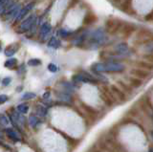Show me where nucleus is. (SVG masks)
<instances>
[{
	"label": "nucleus",
	"instance_id": "30",
	"mask_svg": "<svg viewBox=\"0 0 153 152\" xmlns=\"http://www.w3.org/2000/svg\"><path fill=\"white\" fill-rule=\"evenodd\" d=\"M145 19L146 21H149V20H152L153 19V10L149 13H147V15L146 16V18Z\"/></svg>",
	"mask_w": 153,
	"mask_h": 152
},
{
	"label": "nucleus",
	"instance_id": "24",
	"mask_svg": "<svg viewBox=\"0 0 153 152\" xmlns=\"http://www.w3.org/2000/svg\"><path fill=\"white\" fill-rule=\"evenodd\" d=\"M39 122V120L36 117V116H33V115H32L31 117H30V125L33 126V127H36V125H37V123Z\"/></svg>",
	"mask_w": 153,
	"mask_h": 152
},
{
	"label": "nucleus",
	"instance_id": "36",
	"mask_svg": "<svg viewBox=\"0 0 153 152\" xmlns=\"http://www.w3.org/2000/svg\"><path fill=\"white\" fill-rule=\"evenodd\" d=\"M148 152H153V149H150L149 151H148Z\"/></svg>",
	"mask_w": 153,
	"mask_h": 152
},
{
	"label": "nucleus",
	"instance_id": "6",
	"mask_svg": "<svg viewBox=\"0 0 153 152\" xmlns=\"http://www.w3.org/2000/svg\"><path fill=\"white\" fill-rule=\"evenodd\" d=\"M131 75H133L135 78L143 79H146L149 76V71L142 68H135L131 70Z\"/></svg>",
	"mask_w": 153,
	"mask_h": 152
},
{
	"label": "nucleus",
	"instance_id": "23",
	"mask_svg": "<svg viewBox=\"0 0 153 152\" xmlns=\"http://www.w3.org/2000/svg\"><path fill=\"white\" fill-rule=\"evenodd\" d=\"M59 36L61 37V39H67L69 36H71V33L64 30V29H60L59 31Z\"/></svg>",
	"mask_w": 153,
	"mask_h": 152
},
{
	"label": "nucleus",
	"instance_id": "31",
	"mask_svg": "<svg viewBox=\"0 0 153 152\" xmlns=\"http://www.w3.org/2000/svg\"><path fill=\"white\" fill-rule=\"evenodd\" d=\"M147 51H149V52H151V53H153V43L152 44H148V49H147Z\"/></svg>",
	"mask_w": 153,
	"mask_h": 152
},
{
	"label": "nucleus",
	"instance_id": "21",
	"mask_svg": "<svg viewBox=\"0 0 153 152\" xmlns=\"http://www.w3.org/2000/svg\"><path fill=\"white\" fill-rule=\"evenodd\" d=\"M36 96V94L35 93H31V92H27L25 93L22 96L21 99L22 101H28V99H35Z\"/></svg>",
	"mask_w": 153,
	"mask_h": 152
},
{
	"label": "nucleus",
	"instance_id": "9",
	"mask_svg": "<svg viewBox=\"0 0 153 152\" xmlns=\"http://www.w3.org/2000/svg\"><path fill=\"white\" fill-rule=\"evenodd\" d=\"M111 92L113 94V96H116L117 99L121 102L126 101V94H124L121 89H119L118 87H116L115 85H112L111 86Z\"/></svg>",
	"mask_w": 153,
	"mask_h": 152
},
{
	"label": "nucleus",
	"instance_id": "3",
	"mask_svg": "<svg viewBox=\"0 0 153 152\" xmlns=\"http://www.w3.org/2000/svg\"><path fill=\"white\" fill-rule=\"evenodd\" d=\"M123 22L119 19H113V18H109L105 22V27L106 30L110 35H115L117 33L121 32L123 27Z\"/></svg>",
	"mask_w": 153,
	"mask_h": 152
},
{
	"label": "nucleus",
	"instance_id": "28",
	"mask_svg": "<svg viewBox=\"0 0 153 152\" xmlns=\"http://www.w3.org/2000/svg\"><path fill=\"white\" fill-rule=\"evenodd\" d=\"M146 61H148V62H151L153 63V53H150V54H148V55H145V56H143Z\"/></svg>",
	"mask_w": 153,
	"mask_h": 152
},
{
	"label": "nucleus",
	"instance_id": "26",
	"mask_svg": "<svg viewBox=\"0 0 153 152\" xmlns=\"http://www.w3.org/2000/svg\"><path fill=\"white\" fill-rule=\"evenodd\" d=\"M48 70L52 73H56L57 71V66L54 63H50L49 65H48Z\"/></svg>",
	"mask_w": 153,
	"mask_h": 152
},
{
	"label": "nucleus",
	"instance_id": "22",
	"mask_svg": "<svg viewBox=\"0 0 153 152\" xmlns=\"http://www.w3.org/2000/svg\"><path fill=\"white\" fill-rule=\"evenodd\" d=\"M36 112H37V114L39 116H45L46 114H47V110H46V108L45 107H43V106H41V105H38L37 107H36Z\"/></svg>",
	"mask_w": 153,
	"mask_h": 152
},
{
	"label": "nucleus",
	"instance_id": "20",
	"mask_svg": "<svg viewBox=\"0 0 153 152\" xmlns=\"http://www.w3.org/2000/svg\"><path fill=\"white\" fill-rule=\"evenodd\" d=\"M9 123H10L9 119L4 114H0V125L3 126H8Z\"/></svg>",
	"mask_w": 153,
	"mask_h": 152
},
{
	"label": "nucleus",
	"instance_id": "8",
	"mask_svg": "<svg viewBox=\"0 0 153 152\" xmlns=\"http://www.w3.org/2000/svg\"><path fill=\"white\" fill-rule=\"evenodd\" d=\"M51 30H52V27L50 25V23H48V22L43 23V24L41 25V27H40V37H41V39H43V40L46 39L48 35L51 33Z\"/></svg>",
	"mask_w": 153,
	"mask_h": 152
},
{
	"label": "nucleus",
	"instance_id": "16",
	"mask_svg": "<svg viewBox=\"0 0 153 152\" xmlns=\"http://www.w3.org/2000/svg\"><path fill=\"white\" fill-rule=\"evenodd\" d=\"M17 62H18V61H17L16 59L12 58V59H9L8 60L5 61L4 66H5L6 68H9V69H13V68L17 65Z\"/></svg>",
	"mask_w": 153,
	"mask_h": 152
},
{
	"label": "nucleus",
	"instance_id": "25",
	"mask_svg": "<svg viewBox=\"0 0 153 152\" xmlns=\"http://www.w3.org/2000/svg\"><path fill=\"white\" fill-rule=\"evenodd\" d=\"M10 1H11V0H0V15L2 13L5 7H6V5Z\"/></svg>",
	"mask_w": 153,
	"mask_h": 152
},
{
	"label": "nucleus",
	"instance_id": "5",
	"mask_svg": "<svg viewBox=\"0 0 153 152\" xmlns=\"http://www.w3.org/2000/svg\"><path fill=\"white\" fill-rule=\"evenodd\" d=\"M19 48H20L19 42H13V43L6 47V49L4 51V54L6 56H13L19 50Z\"/></svg>",
	"mask_w": 153,
	"mask_h": 152
},
{
	"label": "nucleus",
	"instance_id": "2",
	"mask_svg": "<svg viewBox=\"0 0 153 152\" xmlns=\"http://www.w3.org/2000/svg\"><path fill=\"white\" fill-rule=\"evenodd\" d=\"M36 15L35 13H33L28 18L26 19H24L21 23L20 25L18 26V28L16 29L18 34H23V33H26V32H29L32 28L35 26L36 24Z\"/></svg>",
	"mask_w": 153,
	"mask_h": 152
},
{
	"label": "nucleus",
	"instance_id": "27",
	"mask_svg": "<svg viewBox=\"0 0 153 152\" xmlns=\"http://www.w3.org/2000/svg\"><path fill=\"white\" fill-rule=\"evenodd\" d=\"M12 82V79L10 78V77H7V78H5L3 79L2 80V84L4 85V86H8V85Z\"/></svg>",
	"mask_w": 153,
	"mask_h": 152
},
{
	"label": "nucleus",
	"instance_id": "32",
	"mask_svg": "<svg viewBox=\"0 0 153 152\" xmlns=\"http://www.w3.org/2000/svg\"><path fill=\"white\" fill-rule=\"evenodd\" d=\"M49 96H50V93L47 92V93H45L44 95H43V99H48V98H49Z\"/></svg>",
	"mask_w": 153,
	"mask_h": 152
},
{
	"label": "nucleus",
	"instance_id": "37",
	"mask_svg": "<svg viewBox=\"0 0 153 152\" xmlns=\"http://www.w3.org/2000/svg\"><path fill=\"white\" fill-rule=\"evenodd\" d=\"M0 51H1V44H0Z\"/></svg>",
	"mask_w": 153,
	"mask_h": 152
},
{
	"label": "nucleus",
	"instance_id": "12",
	"mask_svg": "<svg viewBox=\"0 0 153 152\" xmlns=\"http://www.w3.org/2000/svg\"><path fill=\"white\" fill-rule=\"evenodd\" d=\"M96 20H97L96 16L93 13L89 12L83 18V24L84 25H91V24H93L94 22H96Z\"/></svg>",
	"mask_w": 153,
	"mask_h": 152
},
{
	"label": "nucleus",
	"instance_id": "7",
	"mask_svg": "<svg viewBox=\"0 0 153 152\" xmlns=\"http://www.w3.org/2000/svg\"><path fill=\"white\" fill-rule=\"evenodd\" d=\"M135 31H136V26L134 24H123L121 30V32L123 33V36L124 37L130 36Z\"/></svg>",
	"mask_w": 153,
	"mask_h": 152
},
{
	"label": "nucleus",
	"instance_id": "13",
	"mask_svg": "<svg viewBox=\"0 0 153 152\" xmlns=\"http://www.w3.org/2000/svg\"><path fill=\"white\" fill-rule=\"evenodd\" d=\"M120 8H121V10L124 13H132L130 12V10H131V0H123L122 5L120 6Z\"/></svg>",
	"mask_w": 153,
	"mask_h": 152
},
{
	"label": "nucleus",
	"instance_id": "17",
	"mask_svg": "<svg viewBox=\"0 0 153 152\" xmlns=\"http://www.w3.org/2000/svg\"><path fill=\"white\" fill-rule=\"evenodd\" d=\"M129 82H130L131 87H133V88H138V87L142 86V84H143L142 79H138V78H135V77L129 79Z\"/></svg>",
	"mask_w": 153,
	"mask_h": 152
},
{
	"label": "nucleus",
	"instance_id": "1",
	"mask_svg": "<svg viewBox=\"0 0 153 152\" xmlns=\"http://www.w3.org/2000/svg\"><path fill=\"white\" fill-rule=\"evenodd\" d=\"M91 69L96 74L99 73H122L126 69V66L119 62H106V63H95Z\"/></svg>",
	"mask_w": 153,
	"mask_h": 152
},
{
	"label": "nucleus",
	"instance_id": "35",
	"mask_svg": "<svg viewBox=\"0 0 153 152\" xmlns=\"http://www.w3.org/2000/svg\"><path fill=\"white\" fill-rule=\"evenodd\" d=\"M0 138H2V134H1V132H0Z\"/></svg>",
	"mask_w": 153,
	"mask_h": 152
},
{
	"label": "nucleus",
	"instance_id": "14",
	"mask_svg": "<svg viewBox=\"0 0 153 152\" xmlns=\"http://www.w3.org/2000/svg\"><path fill=\"white\" fill-rule=\"evenodd\" d=\"M137 66H138V68H142L147 71L153 70V63L148 62V61H138Z\"/></svg>",
	"mask_w": 153,
	"mask_h": 152
},
{
	"label": "nucleus",
	"instance_id": "18",
	"mask_svg": "<svg viewBox=\"0 0 153 152\" xmlns=\"http://www.w3.org/2000/svg\"><path fill=\"white\" fill-rule=\"evenodd\" d=\"M17 111L21 114H27L29 111V106L27 105V103H21L17 106Z\"/></svg>",
	"mask_w": 153,
	"mask_h": 152
},
{
	"label": "nucleus",
	"instance_id": "4",
	"mask_svg": "<svg viewBox=\"0 0 153 152\" xmlns=\"http://www.w3.org/2000/svg\"><path fill=\"white\" fill-rule=\"evenodd\" d=\"M35 5H36V2H30L29 4H27L26 6H24L21 10H20V13H18V16H17V17L16 18V20H14V23H17V22H19V21H21L24 17H25L29 13H30L33 9V7H35Z\"/></svg>",
	"mask_w": 153,
	"mask_h": 152
},
{
	"label": "nucleus",
	"instance_id": "15",
	"mask_svg": "<svg viewBox=\"0 0 153 152\" xmlns=\"http://www.w3.org/2000/svg\"><path fill=\"white\" fill-rule=\"evenodd\" d=\"M48 46L51 47V48H54V49H57L60 47V41L56 39L55 36H52L49 42H48Z\"/></svg>",
	"mask_w": 153,
	"mask_h": 152
},
{
	"label": "nucleus",
	"instance_id": "10",
	"mask_svg": "<svg viewBox=\"0 0 153 152\" xmlns=\"http://www.w3.org/2000/svg\"><path fill=\"white\" fill-rule=\"evenodd\" d=\"M116 53L120 56H123L124 55H126L129 51V47L126 43H124V42H122V43H119L117 46H116Z\"/></svg>",
	"mask_w": 153,
	"mask_h": 152
},
{
	"label": "nucleus",
	"instance_id": "29",
	"mask_svg": "<svg viewBox=\"0 0 153 152\" xmlns=\"http://www.w3.org/2000/svg\"><path fill=\"white\" fill-rule=\"evenodd\" d=\"M8 101L7 95H0V104H3Z\"/></svg>",
	"mask_w": 153,
	"mask_h": 152
},
{
	"label": "nucleus",
	"instance_id": "33",
	"mask_svg": "<svg viewBox=\"0 0 153 152\" xmlns=\"http://www.w3.org/2000/svg\"><path fill=\"white\" fill-rule=\"evenodd\" d=\"M112 1L115 3V4H119V3H121L123 2V0H112Z\"/></svg>",
	"mask_w": 153,
	"mask_h": 152
},
{
	"label": "nucleus",
	"instance_id": "11",
	"mask_svg": "<svg viewBox=\"0 0 153 152\" xmlns=\"http://www.w3.org/2000/svg\"><path fill=\"white\" fill-rule=\"evenodd\" d=\"M6 133H7L8 137L12 141H13V142H20L21 141V138L19 137L18 133L16 130H14V129H13V128H7V129H6Z\"/></svg>",
	"mask_w": 153,
	"mask_h": 152
},
{
	"label": "nucleus",
	"instance_id": "19",
	"mask_svg": "<svg viewBox=\"0 0 153 152\" xmlns=\"http://www.w3.org/2000/svg\"><path fill=\"white\" fill-rule=\"evenodd\" d=\"M41 64V60L38 59H31L28 60V65L29 66H33V67H36Z\"/></svg>",
	"mask_w": 153,
	"mask_h": 152
},
{
	"label": "nucleus",
	"instance_id": "34",
	"mask_svg": "<svg viewBox=\"0 0 153 152\" xmlns=\"http://www.w3.org/2000/svg\"><path fill=\"white\" fill-rule=\"evenodd\" d=\"M151 137H152V139H153V131H151Z\"/></svg>",
	"mask_w": 153,
	"mask_h": 152
}]
</instances>
